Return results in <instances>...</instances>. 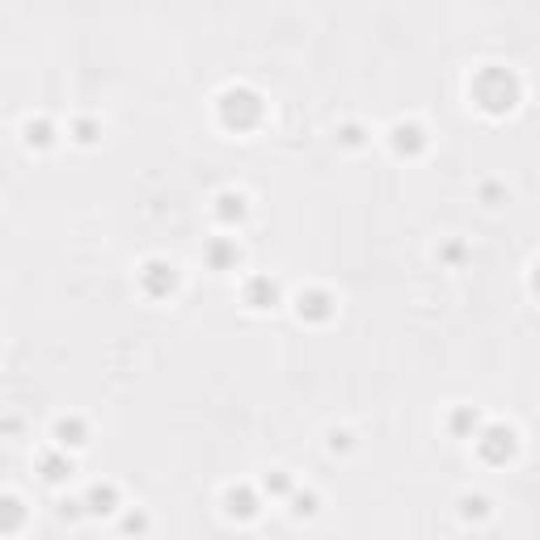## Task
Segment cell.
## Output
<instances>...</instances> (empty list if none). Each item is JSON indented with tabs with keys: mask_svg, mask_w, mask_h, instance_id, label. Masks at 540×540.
Listing matches in <instances>:
<instances>
[{
	"mask_svg": "<svg viewBox=\"0 0 540 540\" xmlns=\"http://www.w3.org/2000/svg\"><path fill=\"white\" fill-rule=\"evenodd\" d=\"M511 448H515V435L506 426H490L486 430V439H481V452L490 456V460H502V456H511Z\"/></svg>",
	"mask_w": 540,
	"mask_h": 540,
	"instance_id": "cell-1",
	"label": "cell"
},
{
	"mask_svg": "<svg viewBox=\"0 0 540 540\" xmlns=\"http://www.w3.org/2000/svg\"><path fill=\"white\" fill-rule=\"evenodd\" d=\"M148 287H152V291H165V287H173V266H165V262H152V266H148Z\"/></svg>",
	"mask_w": 540,
	"mask_h": 540,
	"instance_id": "cell-2",
	"label": "cell"
},
{
	"mask_svg": "<svg viewBox=\"0 0 540 540\" xmlns=\"http://www.w3.org/2000/svg\"><path fill=\"white\" fill-rule=\"evenodd\" d=\"M249 300H254L258 308H266V300H275V283H266V279H258V283L249 287Z\"/></svg>",
	"mask_w": 540,
	"mask_h": 540,
	"instance_id": "cell-3",
	"label": "cell"
},
{
	"mask_svg": "<svg viewBox=\"0 0 540 540\" xmlns=\"http://www.w3.org/2000/svg\"><path fill=\"white\" fill-rule=\"evenodd\" d=\"M89 502H93V511H110L115 490H101V486H93V490H89Z\"/></svg>",
	"mask_w": 540,
	"mask_h": 540,
	"instance_id": "cell-4",
	"label": "cell"
},
{
	"mask_svg": "<svg viewBox=\"0 0 540 540\" xmlns=\"http://www.w3.org/2000/svg\"><path fill=\"white\" fill-rule=\"evenodd\" d=\"M393 136H397V148H418V144H422V140H418V136H422L418 127H397Z\"/></svg>",
	"mask_w": 540,
	"mask_h": 540,
	"instance_id": "cell-5",
	"label": "cell"
},
{
	"mask_svg": "<svg viewBox=\"0 0 540 540\" xmlns=\"http://www.w3.org/2000/svg\"><path fill=\"white\" fill-rule=\"evenodd\" d=\"M304 308H308V312H316V316H321V312H326V295H308V304H304V300H300V312H304Z\"/></svg>",
	"mask_w": 540,
	"mask_h": 540,
	"instance_id": "cell-6",
	"label": "cell"
}]
</instances>
